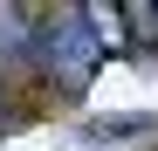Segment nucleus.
Returning <instances> with one entry per match:
<instances>
[{
  "mask_svg": "<svg viewBox=\"0 0 158 151\" xmlns=\"http://www.w3.org/2000/svg\"><path fill=\"white\" fill-rule=\"evenodd\" d=\"M35 55H41V69L55 76L62 89H89L96 55H103V35H96L89 7H62V14L35 21Z\"/></svg>",
  "mask_w": 158,
  "mask_h": 151,
  "instance_id": "nucleus-1",
  "label": "nucleus"
}]
</instances>
